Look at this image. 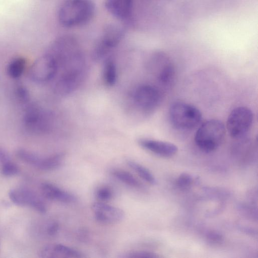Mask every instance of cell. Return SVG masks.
<instances>
[{
	"mask_svg": "<svg viewBox=\"0 0 258 258\" xmlns=\"http://www.w3.org/2000/svg\"><path fill=\"white\" fill-rule=\"evenodd\" d=\"M94 9L90 0H64L58 11V20L66 27L83 25L91 19Z\"/></svg>",
	"mask_w": 258,
	"mask_h": 258,
	"instance_id": "obj_1",
	"label": "cell"
},
{
	"mask_svg": "<svg viewBox=\"0 0 258 258\" xmlns=\"http://www.w3.org/2000/svg\"><path fill=\"white\" fill-rule=\"evenodd\" d=\"M226 134L224 123L218 119H210L202 124L197 130L195 142L198 148L207 153L216 150Z\"/></svg>",
	"mask_w": 258,
	"mask_h": 258,
	"instance_id": "obj_2",
	"label": "cell"
},
{
	"mask_svg": "<svg viewBox=\"0 0 258 258\" xmlns=\"http://www.w3.org/2000/svg\"><path fill=\"white\" fill-rule=\"evenodd\" d=\"M169 117L174 128L186 131L197 126L201 121L202 115L196 106L186 102L177 101L170 106Z\"/></svg>",
	"mask_w": 258,
	"mask_h": 258,
	"instance_id": "obj_3",
	"label": "cell"
},
{
	"mask_svg": "<svg viewBox=\"0 0 258 258\" xmlns=\"http://www.w3.org/2000/svg\"><path fill=\"white\" fill-rule=\"evenodd\" d=\"M253 120L252 111L248 108L239 106L229 113L226 128L229 135L234 139L243 137L251 128Z\"/></svg>",
	"mask_w": 258,
	"mask_h": 258,
	"instance_id": "obj_4",
	"label": "cell"
},
{
	"mask_svg": "<svg viewBox=\"0 0 258 258\" xmlns=\"http://www.w3.org/2000/svg\"><path fill=\"white\" fill-rule=\"evenodd\" d=\"M124 34V30L120 26L112 24L106 25L93 48V58L98 60L105 57L119 43Z\"/></svg>",
	"mask_w": 258,
	"mask_h": 258,
	"instance_id": "obj_5",
	"label": "cell"
},
{
	"mask_svg": "<svg viewBox=\"0 0 258 258\" xmlns=\"http://www.w3.org/2000/svg\"><path fill=\"white\" fill-rule=\"evenodd\" d=\"M135 105L144 112L154 111L161 104L163 94L156 86L150 84H142L136 88L133 93Z\"/></svg>",
	"mask_w": 258,
	"mask_h": 258,
	"instance_id": "obj_6",
	"label": "cell"
},
{
	"mask_svg": "<svg viewBox=\"0 0 258 258\" xmlns=\"http://www.w3.org/2000/svg\"><path fill=\"white\" fill-rule=\"evenodd\" d=\"M25 128L34 134L48 132L52 124L51 115L36 105H31L26 108L23 118Z\"/></svg>",
	"mask_w": 258,
	"mask_h": 258,
	"instance_id": "obj_7",
	"label": "cell"
},
{
	"mask_svg": "<svg viewBox=\"0 0 258 258\" xmlns=\"http://www.w3.org/2000/svg\"><path fill=\"white\" fill-rule=\"evenodd\" d=\"M57 72L55 60L49 53L37 59L31 65L29 72L30 79L36 83H45L53 79Z\"/></svg>",
	"mask_w": 258,
	"mask_h": 258,
	"instance_id": "obj_8",
	"label": "cell"
},
{
	"mask_svg": "<svg viewBox=\"0 0 258 258\" xmlns=\"http://www.w3.org/2000/svg\"><path fill=\"white\" fill-rule=\"evenodd\" d=\"M152 62L155 65L156 75L160 84L164 87L171 86L175 78V70L168 56L162 52H156Z\"/></svg>",
	"mask_w": 258,
	"mask_h": 258,
	"instance_id": "obj_9",
	"label": "cell"
},
{
	"mask_svg": "<svg viewBox=\"0 0 258 258\" xmlns=\"http://www.w3.org/2000/svg\"><path fill=\"white\" fill-rule=\"evenodd\" d=\"M11 201L16 205L29 206L41 213L46 212L44 203L33 191L25 188L11 189L9 192Z\"/></svg>",
	"mask_w": 258,
	"mask_h": 258,
	"instance_id": "obj_10",
	"label": "cell"
},
{
	"mask_svg": "<svg viewBox=\"0 0 258 258\" xmlns=\"http://www.w3.org/2000/svg\"><path fill=\"white\" fill-rule=\"evenodd\" d=\"M91 208L95 219L101 223L115 224L121 221L125 216L122 209L105 202H94Z\"/></svg>",
	"mask_w": 258,
	"mask_h": 258,
	"instance_id": "obj_11",
	"label": "cell"
},
{
	"mask_svg": "<svg viewBox=\"0 0 258 258\" xmlns=\"http://www.w3.org/2000/svg\"><path fill=\"white\" fill-rule=\"evenodd\" d=\"M42 258H82L86 256L80 251L69 246L59 243L50 244L40 250Z\"/></svg>",
	"mask_w": 258,
	"mask_h": 258,
	"instance_id": "obj_12",
	"label": "cell"
},
{
	"mask_svg": "<svg viewBox=\"0 0 258 258\" xmlns=\"http://www.w3.org/2000/svg\"><path fill=\"white\" fill-rule=\"evenodd\" d=\"M143 149L163 157H170L178 151L177 146L170 142L150 139H141L138 141Z\"/></svg>",
	"mask_w": 258,
	"mask_h": 258,
	"instance_id": "obj_13",
	"label": "cell"
},
{
	"mask_svg": "<svg viewBox=\"0 0 258 258\" xmlns=\"http://www.w3.org/2000/svg\"><path fill=\"white\" fill-rule=\"evenodd\" d=\"M43 196L48 199L69 204L75 202L77 197L73 194L49 182H43L40 186Z\"/></svg>",
	"mask_w": 258,
	"mask_h": 258,
	"instance_id": "obj_14",
	"label": "cell"
},
{
	"mask_svg": "<svg viewBox=\"0 0 258 258\" xmlns=\"http://www.w3.org/2000/svg\"><path fill=\"white\" fill-rule=\"evenodd\" d=\"M133 5L134 0H105V2L107 11L120 20H125L130 16Z\"/></svg>",
	"mask_w": 258,
	"mask_h": 258,
	"instance_id": "obj_15",
	"label": "cell"
},
{
	"mask_svg": "<svg viewBox=\"0 0 258 258\" xmlns=\"http://www.w3.org/2000/svg\"><path fill=\"white\" fill-rule=\"evenodd\" d=\"M16 155L20 160L38 169L43 170L46 157H42L35 153L24 149L18 150Z\"/></svg>",
	"mask_w": 258,
	"mask_h": 258,
	"instance_id": "obj_16",
	"label": "cell"
},
{
	"mask_svg": "<svg viewBox=\"0 0 258 258\" xmlns=\"http://www.w3.org/2000/svg\"><path fill=\"white\" fill-rule=\"evenodd\" d=\"M111 174L122 183L136 188H142V184L130 172L121 169H113Z\"/></svg>",
	"mask_w": 258,
	"mask_h": 258,
	"instance_id": "obj_17",
	"label": "cell"
},
{
	"mask_svg": "<svg viewBox=\"0 0 258 258\" xmlns=\"http://www.w3.org/2000/svg\"><path fill=\"white\" fill-rule=\"evenodd\" d=\"M26 64V60L23 57H17L13 59L7 67L8 75L14 79H19L23 74Z\"/></svg>",
	"mask_w": 258,
	"mask_h": 258,
	"instance_id": "obj_18",
	"label": "cell"
},
{
	"mask_svg": "<svg viewBox=\"0 0 258 258\" xmlns=\"http://www.w3.org/2000/svg\"><path fill=\"white\" fill-rule=\"evenodd\" d=\"M126 163L130 168L133 169L145 181L152 185L156 184L157 180L155 177L146 167L131 160H127Z\"/></svg>",
	"mask_w": 258,
	"mask_h": 258,
	"instance_id": "obj_19",
	"label": "cell"
},
{
	"mask_svg": "<svg viewBox=\"0 0 258 258\" xmlns=\"http://www.w3.org/2000/svg\"><path fill=\"white\" fill-rule=\"evenodd\" d=\"M117 71L115 63L110 58H108L104 62L103 68V79L108 86H113L116 80Z\"/></svg>",
	"mask_w": 258,
	"mask_h": 258,
	"instance_id": "obj_20",
	"label": "cell"
},
{
	"mask_svg": "<svg viewBox=\"0 0 258 258\" xmlns=\"http://www.w3.org/2000/svg\"><path fill=\"white\" fill-rule=\"evenodd\" d=\"M114 196L113 190L108 186H101L95 191V196L100 202H105L110 200Z\"/></svg>",
	"mask_w": 258,
	"mask_h": 258,
	"instance_id": "obj_21",
	"label": "cell"
},
{
	"mask_svg": "<svg viewBox=\"0 0 258 258\" xmlns=\"http://www.w3.org/2000/svg\"><path fill=\"white\" fill-rule=\"evenodd\" d=\"M193 181V177L190 174L182 173L176 179V184L180 189H186L191 186Z\"/></svg>",
	"mask_w": 258,
	"mask_h": 258,
	"instance_id": "obj_22",
	"label": "cell"
},
{
	"mask_svg": "<svg viewBox=\"0 0 258 258\" xmlns=\"http://www.w3.org/2000/svg\"><path fill=\"white\" fill-rule=\"evenodd\" d=\"M159 256L157 253L145 250H136L127 252L121 256L124 258H155Z\"/></svg>",
	"mask_w": 258,
	"mask_h": 258,
	"instance_id": "obj_23",
	"label": "cell"
},
{
	"mask_svg": "<svg viewBox=\"0 0 258 258\" xmlns=\"http://www.w3.org/2000/svg\"><path fill=\"white\" fill-rule=\"evenodd\" d=\"M19 171L18 166L11 160L2 164L1 173L4 176H13L17 174Z\"/></svg>",
	"mask_w": 258,
	"mask_h": 258,
	"instance_id": "obj_24",
	"label": "cell"
},
{
	"mask_svg": "<svg viewBox=\"0 0 258 258\" xmlns=\"http://www.w3.org/2000/svg\"><path fill=\"white\" fill-rule=\"evenodd\" d=\"M16 94L17 98L23 103H27L29 100V93L27 89L22 84H19L16 88Z\"/></svg>",
	"mask_w": 258,
	"mask_h": 258,
	"instance_id": "obj_25",
	"label": "cell"
},
{
	"mask_svg": "<svg viewBox=\"0 0 258 258\" xmlns=\"http://www.w3.org/2000/svg\"><path fill=\"white\" fill-rule=\"evenodd\" d=\"M59 230V224L55 222H52L49 224L47 229V233L50 236L55 235Z\"/></svg>",
	"mask_w": 258,
	"mask_h": 258,
	"instance_id": "obj_26",
	"label": "cell"
},
{
	"mask_svg": "<svg viewBox=\"0 0 258 258\" xmlns=\"http://www.w3.org/2000/svg\"><path fill=\"white\" fill-rule=\"evenodd\" d=\"M10 160L8 153L3 149L0 148V162L2 164Z\"/></svg>",
	"mask_w": 258,
	"mask_h": 258,
	"instance_id": "obj_27",
	"label": "cell"
}]
</instances>
